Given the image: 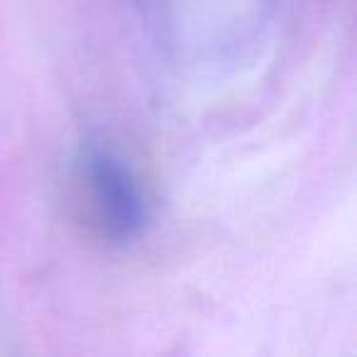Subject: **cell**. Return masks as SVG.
I'll return each instance as SVG.
<instances>
[{"instance_id": "obj_1", "label": "cell", "mask_w": 357, "mask_h": 357, "mask_svg": "<svg viewBox=\"0 0 357 357\" xmlns=\"http://www.w3.org/2000/svg\"><path fill=\"white\" fill-rule=\"evenodd\" d=\"M74 201L84 223L108 243L137 238L147 206L130 167L100 144H86L71 169Z\"/></svg>"}]
</instances>
